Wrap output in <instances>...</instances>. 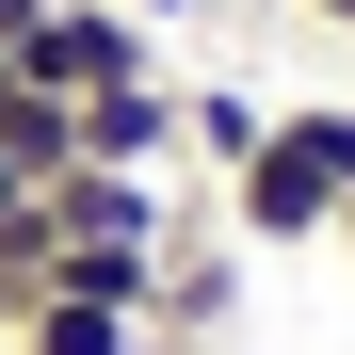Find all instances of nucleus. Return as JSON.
I'll return each mask as SVG.
<instances>
[{
    "mask_svg": "<svg viewBox=\"0 0 355 355\" xmlns=\"http://www.w3.org/2000/svg\"><path fill=\"white\" fill-rule=\"evenodd\" d=\"M355 194V97H275L259 162L226 178V243H323Z\"/></svg>",
    "mask_w": 355,
    "mask_h": 355,
    "instance_id": "obj_1",
    "label": "nucleus"
},
{
    "mask_svg": "<svg viewBox=\"0 0 355 355\" xmlns=\"http://www.w3.org/2000/svg\"><path fill=\"white\" fill-rule=\"evenodd\" d=\"M0 65H17V81H49V97H113V81H178V65H162V33L130 17V0H49V17H33L17 49H0Z\"/></svg>",
    "mask_w": 355,
    "mask_h": 355,
    "instance_id": "obj_2",
    "label": "nucleus"
},
{
    "mask_svg": "<svg viewBox=\"0 0 355 355\" xmlns=\"http://www.w3.org/2000/svg\"><path fill=\"white\" fill-rule=\"evenodd\" d=\"M226 323H243V243H162L146 339H162V355H226Z\"/></svg>",
    "mask_w": 355,
    "mask_h": 355,
    "instance_id": "obj_3",
    "label": "nucleus"
},
{
    "mask_svg": "<svg viewBox=\"0 0 355 355\" xmlns=\"http://www.w3.org/2000/svg\"><path fill=\"white\" fill-rule=\"evenodd\" d=\"M49 243H178V210H162V178H113V162H65L49 178Z\"/></svg>",
    "mask_w": 355,
    "mask_h": 355,
    "instance_id": "obj_4",
    "label": "nucleus"
},
{
    "mask_svg": "<svg viewBox=\"0 0 355 355\" xmlns=\"http://www.w3.org/2000/svg\"><path fill=\"white\" fill-rule=\"evenodd\" d=\"M81 162L162 178V162H178V81H113V97H81Z\"/></svg>",
    "mask_w": 355,
    "mask_h": 355,
    "instance_id": "obj_5",
    "label": "nucleus"
},
{
    "mask_svg": "<svg viewBox=\"0 0 355 355\" xmlns=\"http://www.w3.org/2000/svg\"><path fill=\"white\" fill-rule=\"evenodd\" d=\"M0 162L49 194V178L81 162V97H49V81H17V65H0Z\"/></svg>",
    "mask_w": 355,
    "mask_h": 355,
    "instance_id": "obj_6",
    "label": "nucleus"
},
{
    "mask_svg": "<svg viewBox=\"0 0 355 355\" xmlns=\"http://www.w3.org/2000/svg\"><path fill=\"white\" fill-rule=\"evenodd\" d=\"M259 130H275V97H243V81H178V146H194L210 178H243Z\"/></svg>",
    "mask_w": 355,
    "mask_h": 355,
    "instance_id": "obj_7",
    "label": "nucleus"
},
{
    "mask_svg": "<svg viewBox=\"0 0 355 355\" xmlns=\"http://www.w3.org/2000/svg\"><path fill=\"white\" fill-rule=\"evenodd\" d=\"M0 339H17V355H162V339H146L130 307H81V291H49V307H17Z\"/></svg>",
    "mask_w": 355,
    "mask_h": 355,
    "instance_id": "obj_8",
    "label": "nucleus"
},
{
    "mask_svg": "<svg viewBox=\"0 0 355 355\" xmlns=\"http://www.w3.org/2000/svg\"><path fill=\"white\" fill-rule=\"evenodd\" d=\"M49 291H81V307H130V323H146V291H162V243H65V259H49Z\"/></svg>",
    "mask_w": 355,
    "mask_h": 355,
    "instance_id": "obj_9",
    "label": "nucleus"
},
{
    "mask_svg": "<svg viewBox=\"0 0 355 355\" xmlns=\"http://www.w3.org/2000/svg\"><path fill=\"white\" fill-rule=\"evenodd\" d=\"M291 17H307V33H339V49H355V0H291Z\"/></svg>",
    "mask_w": 355,
    "mask_h": 355,
    "instance_id": "obj_10",
    "label": "nucleus"
},
{
    "mask_svg": "<svg viewBox=\"0 0 355 355\" xmlns=\"http://www.w3.org/2000/svg\"><path fill=\"white\" fill-rule=\"evenodd\" d=\"M130 17H146V33H194V0H130Z\"/></svg>",
    "mask_w": 355,
    "mask_h": 355,
    "instance_id": "obj_11",
    "label": "nucleus"
},
{
    "mask_svg": "<svg viewBox=\"0 0 355 355\" xmlns=\"http://www.w3.org/2000/svg\"><path fill=\"white\" fill-rule=\"evenodd\" d=\"M33 17H49V0H0V49H17V33H33Z\"/></svg>",
    "mask_w": 355,
    "mask_h": 355,
    "instance_id": "obj_12",
    "label": "nucleus"
},
{
    "mask_svg": "<svg viewBox=\"0 0 355 355\" xmlns=\"http://www.w3.org/2000/svg\"><path fill=\"white\" fill-rule=\"evenodd\" d=\"M323 243H339V259H355V194H339V226H323Z\"/></svg>",
    "mask_w": 355,
    "mask_h": 355,
    "instance_id": "obj_13",
    "label": "nucleus"
}]
</instances>
